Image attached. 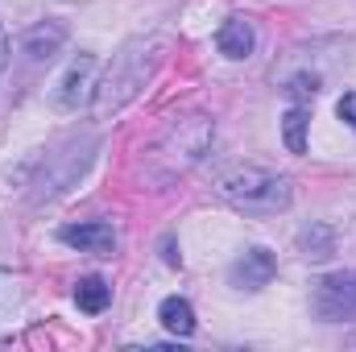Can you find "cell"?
<instances>
[{
	"label": "cell",
	"mask_w": 356,
	"mask_h": 352,
	"mask_svg": "<svg viewBox=\"0 0 356 352\" xmlns=\"http://www.w3.org/2000/svg\"><path fill=\"white\" fill-rule=\"evenodd\" d=\"M21 303H25V282H21V273H13V269H0V336L17 328Z\"/></svg>",
	"instance_id": "cell-9"
},
{
	"label": "cell",
	"mask_w": 356,
	"mask_h": 352,
	"mask_svg": "<svg viewBox=\"0 0 356 352\" xmlns=\"http://www.w3.org/2000/svg\"><path fill=\"white\" fill-rule=\"evenodd\" d=\"M273 273H277V262L269 257L266 249H249L245 257H236V265H232V286H241V290H261V286H269Z\"/></svg>",
	"instance_id": "cell-7"
},
{
	"label": "cell",
	"mask_w": 356,
	"mask_h": 352,
	"mask_svg": "<svg viewBox=\"0 0 356 352\" xmlns=\"http://www.w3.org/2000/svg\"><path fill=\"white\" fill-rule=\"evenodd\" d=\"M63 38H67L63 25H54V21H50V25H38V29L25 33V54H29V58H50V54L63 46Z\"/></svg>",
	"instance_id": "cell-12"
},
{
	"label": "cell",
	"mask_w": 356,
	"mask_h": 352,
	"mask_svg": "<svg viewBox=\"0 0 356 352\" xmlns=\"http://www.w3.org/2000/svg\"><path fill=\"white\" fill-rule=\"evenodd\" d=\"M95 71H99V63H95L91 54L71 58V67L63 71V79H58V88H54V108L75 112L79 104H88L91 95H95Z\"/></svg>",
	"instance_id": "cell-5"
},
{
	"label": "cell",
	"mask_w": 356,
	"mask_h": 352,
	"mask_svg": "<svg viewBox=\"0 0 356 352\" xmlns=\"http://www.w3.org/2000/svg\"><path fill=\"white\" fill-rule=\"evenodd\" d=\"M75 303H79V311H88V315H99L108 303H112V286L104 282V278H79L75 282Z\"/></svg>",
	"instance_id": "cell-11"
},
{
	"label": "cell",
	"mask_w": 356,
	"mask_h": 352,
	"mask_svg": "<svg viewBox=\"0 0 356 352\" xmlns=\"http://www.w3.org/2000/svg\"><path fill=\"white\" fill-rule=\"evenodd\" d=\"M220 199H228L232 207L249 211V216H269V211H286L294 199L290 178L266 170V166H232L216 178Z\"/></svg>",
	"instance_id": "cell-1"
},
{
	"label": "cell",
	"mask_w": 356,
	"mask_h": 352,
	"mask_svg": "<svg viewBox=\"0 0 356 352\" xmlns=\"http://www.w3.org/2000/svg\"><path fill=\"white\" fill-rule=\"evenodd\" d=\"M4 63H8V38L0 33V71H4Z\"/></svg>",
	"instance_id": "cell-15"
},
{
	"label": "cell",
	"mask_w": 356,
	"mask_h": 352,
	"mask_svg": "<svg viewBox=\"0 0 356 352\" xmlns=\"http://www.w3.org/2000/svg\"><path fill=\"white\" fill-rule=\"evenodd\" d=\"M315 315L327 323L356 319V273H332L315 286Z\"/></svg>",
	"instance_id": "cell-4"
},
{
	"label": "cell",
	"mask_w": 356,
	"mask_h": 352,
	"mask_svg": "<svg viewBox=\"0 0 356 352\" xmlns=\"http://www.w3.org/2000/svg\"><path fill=\"white\" fill-rule=\"evenodd\" d=\"M154 63H158L154 46H145V42L124 46L116 54V63L108 67L104 83H95V116H108V112L124 108L137 91L145 88V79L154 75Z\"/></svg>",
	"instance_id": "cell-3"
},
{
	"label": "cell",
	"mask_w": 356,
	"mask_h": 352,
	"mask_svg": "<svg viewBox=\"0 0 356 352\" xmlns=\"http://www.w3.org/2000/svg\"><path fill=\"white\" fill-rule=\"evenodd\" d=\"M282 137H286V150L290 154H307V108L302 104H294L282 116Z\"/></svg>",
	"instance_id": "cell-13"
},
{
	"label": "cell",
	"mask_w": 356,
	"mask_h": 352,
	"mask_svg": "<svg viewBox=\"0 0 356 352\" xmlns=\"http://www.w3.org/2000/svg\"><path fill=\"white\" fill-rule=\"evenodd\" d=\"M211 137H216V120H211V116H203V112L182 116V120H175V125L154 141V150H149V166H158V178L170 182V178L186 175L195 162H203Z\"/></svg>",
	"instance_id": "cell-2"
},
{
	"label": "cell",
	"mask_w": 356,
	"mask_h": 352,
	"mask_svg": "<svg viewBox=\"0 0 356 352\" xmlns=\"http://www.w3.org/2000/svg\"><path fill=\"white\" fill-rule=\"evenodd\" d=\"M158 319H162V328H166L170 336H178V340L195 336V311H191V303H186V298H178V294L162 298V307H158Z\"/></svg>",
	"instance_id": "cell-10"
},
{
	"label": "cell",
	"mask_w": 356,
	"mask_h": 352,
	"mask_svg": "<svg viewBox=\"0 0 356 352\" xmlns=\"http://www.w3.org/2000/svg\"><path fill=\"white\" fill-rule=\"evenodd\" d=\"M216 46H220V54L224 58H249L253 54V46H257V29H253V21H245V17H228L224 25H220V33H216Z\"/></svg>",
	"instance_id": "cell-8"
},
{
	"label": "cell",
	"mask_w": 356,
	"mask_h": 352,
	"mask_svg": "<svg viewBox=\"0 0 356 352\" xmlns=\"http://www.w3.org/2000/svg\"><path fill=\"white\" fill-rule=\"evenodd\" d=\"M63 245L79 249V253H91V257H112L116 253V228L108 220H88V224H67L58 232Z\"/></svg>",
	"instance_id": "cell-6"
},
{
	"label": "cell",
	"mask_w": 356,
	"mask_h": 352,
	"mask_svg": "<svg viewBox=\"0 0 356 352\" xmlns=\"http://www.w3.org/2000/svg\"><path fill=\"white\" fill-rule=\"evenodd\" d=\"M336 112H340V120H344L348 129H356V91H348V95H340Z\"/></svg>",
	"instance_id": "cell-14"
}]
</instances>
